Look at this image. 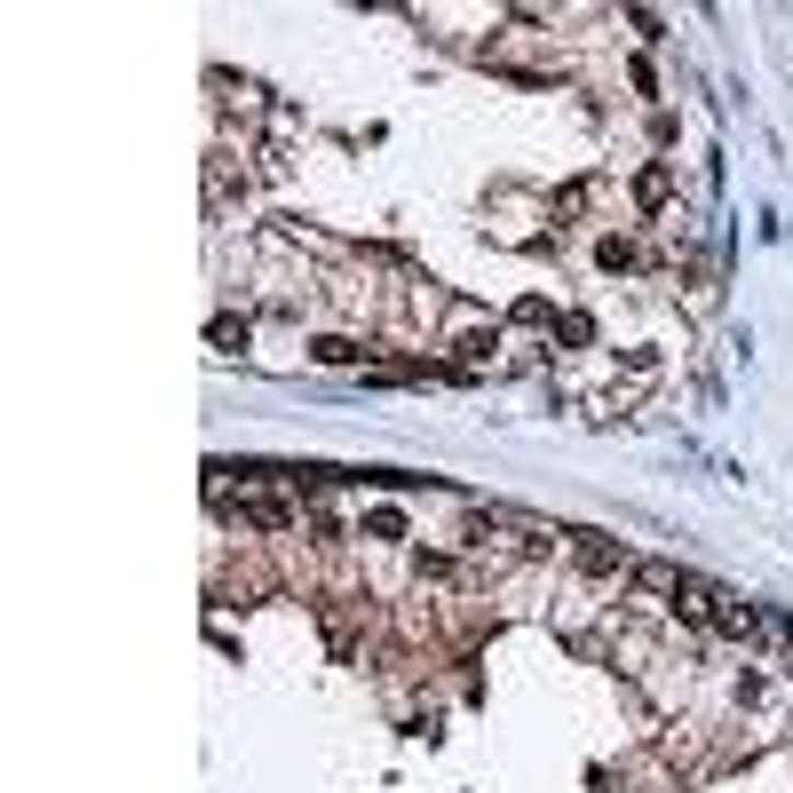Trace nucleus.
Here are the masks:
<instances>
[{"instance_id":"f257e3e1","label":"nucleus","mask_w":793,"mask_h":793,"mask_svg":"<svg viewBox=\"0 0 793 793\" xmlns=\"http://www.w3.org/2000/svg\"><path fill=\"white\" fill-rule=\"evenodd\" d=\"M572 564H579L587 579H627V572H635V555H627V540H604V532H579V540H572Z\"/></svg>"},{"instance_id":"f03ea898","label":"nucleus","mask_w":793,"mask_h":793,"mask_svg":"<svg viewBox=\"0 0 793 793\" xmlns=\"http://www.w3.org/2000/svg\"><path fill=\"white\" fill-rule=\"evenodd\" d=\"M230 516H239L246 532H294V508H286V501H254V492H246Z\"/></svg>"},{"instance_id":"7ed1b4c3","label":"nucleus","mask_w":793,"mask_h":793,"mask_svg":"<svg viewBox=\"0 0 793 793\" xmlns=\"http://www.w3.org/2000/svg\"><path fill=\"white\" fill-rule=\"evenodd\" d=\"M492 349H501V325H460V334H452V357H460V366H484Z\"/></svg>"},{"instance_id":"20e7f679","label":"nucleus","mask_w":793,"mask_h":793,"mask_svg":"<svg viewBox=\"0 0 793 793\" xmlns=\"http://www.w3.org/2000/svg\"><path fill=\"white\" fill-rule=\"evenodd\" d=\"M667 198H675V175H667V168H643V175H635V207H643V215H658Z\"/></svg>"},{"instance_id":"39448f33","label":"nucleus","mask_w":793,"mask_h":793,"mask_svg":"<svg viewBox=\"0 0 793 793\" xmlns=\"http://www.w3.org/2000/svg\"><path fill=\"white\" fill-rule=\"evenodd\" d=\"M595 262H604V271H635V262H643V239H627V230H611V239L595 246Z\"/></svg>"},{"instance_id":"423d86ee","label":"nucleus","mask_w":793,"mask_h":793,"mask_svg":"<svg viewBox=\"0 0 793 793\" xmlns=\"http://www.w3.org/2000/svg\"><path fill=\"white\" fill-rule=\"evenodd\" d=\"M318 366H357V357H366V342H349V334H318Z\"/></svg>"},{"instance_id":"0eeeda50","label":"nucleus","mask_w":793,"mask_h":793,"mask_svg":"<svg viewBox=\"0 0 793 793\" xmlns=\"http://www.w3.org/2000/svg\"><path fill=\"white\" fill-rule=\"evenodd\" d=\"M366 532H373V540H405V516H396V508H373Z\"/></svg>"},{"instance_id":"6e6552de","label":"nucleus","mask_w":793,"mask_h":793,"mask_svg":"<svg viewBox=\"0 0 793 793\" xmlns=\"http://www.w3.org/2000/svg\"><path fill=\"white\" fill-rule=\"evenodd\" d=\"M785 682H793V658H785Z\"/></svg>"}]
</instances>
